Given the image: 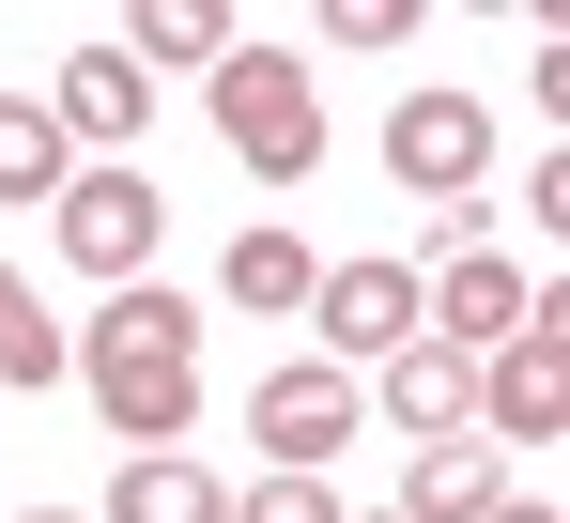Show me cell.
<instances>
[{
    "instance_id": "cell-12",
    "label": "cell",
    "mask_w": 570,
    "mask_h": 523,
    "mask_svg": "<svg viewBox=\"0 0 570 523\" xmlns=\"http://www.w3.org/2000/svg\"><path fill=\"white\" fill-rule=\"evenodd\" d=\"M308 277H324V262L293 247L278 216H247V231H232V262H216V293H232V308H263V324H278V308H308Z\"/></svg>"
},
{
    "instance_id": "cell-13",
    "label": "cell",
    "mask_w": 570,
    "mask_h": 523,
    "mask_svg": "<svg viewBox=\"0 0 570 523\" xmlns=\"http://www.w3.org/2000/svg\"><path fill=\"white\" fill-rule=\"evenodd\" d=\"M124 62H170V78H216V62H232V16H216V0H139Z\"/></svg>"
},
{
    "instance_id": "cell-17",
    "label": "cell",
    "mask_w": 570,
    "mask_h": 523,
    "mask_svg": "<svg viewBox=\"0 0 570 523\" xmlns=\"http://www.w3.org/2000/svg\"><path fill=\"white\" fill-rule=\"evenodd\" d=\"M416 0H324V47H401Z\"/></svg>"
},
{
    "instance_id": "cell-14",
    "label": "cell",
    "mask_w": 570,
    "mask_h": 523,
    "mask_svg": "<svg viewBox=\"0 0 570 523\" xmlns=\"http://www.w3.org/2000/svg\"><path fill=\"white\" fill-rule=\"evenodd\" d=\"M78 155H62V124H47V92H0V200H62Z\"/></svg>"
},
{
    "instance_id": "cell-4",
    "label": "cell",
    "mask_w": 570,
    "mask_h": 523,
    "mask_svg": "<svg viewBox=\"0 0 570 523\" xmlns=\"http://www.w3.org/2000/svg\"><path fill=\"white\" fill-rule=\"evenodd\" d=\"M385 170L416 185V200H432V216H448V200H478V185H493V108H478V92H401V108H385Z\"/></svg>"
},
{
    "instance_id": "cell-3",
    "label": "cell",
    "mask_w": 570,
    "mask_h": 523,
    "mask_svg": "<svg viewBox=\"0 0 570 523\" xmlns=\"http://www.w3.org/2000/svg\"><path fill=\"white\" fill-rule=\"evenodd\" d=\"M47 216H62V262H78V277H108V293H124V277H155V231H170V200H155V170H139V155L78 170Z\"/></svg>"
},
{
    "instance_id": "cell-20",
    "label": "cell",
    "mask_w": 570,
    "mask_h": 523,
    "mask_svg": "<svg viewBox=\"0 0 570 523\" xmlns=\"http://www.w3.org/2000/svg\"><path fill=\"white\" fill-rule=\"evenodd\" d=\"M371 523H385V509H371Z\"/></svg>"
},
{
    "instance_id": "cell-7",
    "label": "cell",
    "mask_w": 570,
    "mask_h": 523,
    "mask_svg": "<svg viewBox=\"0 0 570 523\" xmlns=\"http://www.w3.org/2000/svg\"><path fill=\"white\" fill-rule=\"evenodd\" d=\"M308 324H324V369H385L416 339V262H324L308 277Z\"/></svg>"
},
{
    "instance_id": "cell-2",
    "label": "cell",
    "mask_w": 570,
    "mask_h": 523,
    "mask_svg": "<svg viewBox=\"0 0 570 523\" xmlns=\"http://www.w3.org/2000/svg\"><path fill=\"white\" fill-rule=\"evenodd\" d=\"M216 139H232L263 185H308L324 170V92H308V62L232 31V62H216Z\"/></svg>"
},
{
    "instance_id": "cell-15",
    "label": "cell",
    "mask_w": 570,
    "mask_h": 523,
    "mask_svg": "<svg viewBox=\"0 0 570 523\" xmlns=\"http://www.w3.org/2000/svg\"><path fill=\"white\" fill-rule=\"evenodd\" d=\"M0 385H62V324H47V293L0 262Z\"/></svg>"
},
{
    "instance_id": "cell-10",
    "label": "cell",
    "mask_w": 570,
    "mask_h": 523,
    "mask_svg": "<svg viewBox=\"0 0 570 523\" xmlns=\"http://www.w3.org/2000/svg\"><path fill=\"white\" fill-rule=\"evenodd\" d=\"M94 523H232V493L200 477L186 446H139V462L108 477V509H94Z\"/></svg>"
},
{
    "instance_id": "cell-1",
    "label": "cell",
    "mask_w": 570,
    "mask_h": 523,
    "mask_svg": "<svg viewBox=\"0 0 570 523\" xmlns=\"http://www.w3.org/2000/svg\"><path fill=\"white\" fill-rule=\"evenodd\" d=\"M62 369L94 385V416H108L124 462H139V446H186V416H200V308L155 293V277H124L94 324L62 339Z\"/></svg>"
},
{
    "instance_id": "cell-9",
    "label": "cell",
    "mask_w": 570,
    "mask_h": 523,
    "mask_svg": "<svg viewBox=\"0 0 570 523\" xmlns=\"http://www.w3.org/2000/svg\"><path fill=\"white\" fill-rule=\"evenodd\" d=\"M385 416H401L416 446H448V432L478 416V354H448V339H401V354H385Z\"/></svg>"
},
{
    "instance_id": "cell-5",
    "label": "cell",
    "mask_w": 570,
    "mask_h": 523,
    "mask_svg": "<svg viewBox=\"0 0 570 523\" xmlns=\"http://www.w3.org/2000/svg\"><path fill=\"white\" fill-rule=\"evenodd\" d=\"M478 416H493V446H556L570 432V308L556 293H540V324H509L478 354Z\"/></svg>"
},
{
    "instance_id": "cell-6",
    "label": "cell",
    "mask_w": 570,
    "mask_h": 523,
    "mask_svg": "<svg viewBox=\"0 0 570 523\" xmlns=\"http://www.w3.org/2000/svg\"><path fill=\"white\" fill-rule=\"evenodd\" d=\"M247 432H263V477H324L340 446H355V369H324V354H293L247 385Z\"/></svg>"
},
{
    "instance_id": "cell-11",
    "label": "cell",
    "mask_w": 570,
    "mask_h": 523,
    "mask_svg": "<svg viewBox=\"0 0 570 523\" xmlns=\"http://www.w3.org/2000/svg\"><path fill=\"white\" fill-rule=\"evenodd\" d=\"M493 493H509V462L448 432V446H416V477H401V509H385V523H478Z\"/></svg>"
},
{
    "instance_id": "cell-18",
    "label": "cell",
    "mask_w": 570,
    "mask_h": 523,
    "mask_svg": "<svg viewBox=\"0 0 570 523\" xmlns=\"http://www.w3.org/2000/svg\"><path fill=\"white\" fill-rule=\"evenodd\" d=\"M478 523H556V509H540V493H493V509H478Z\"/></svg>"
},
{
    "instance_id": "cell-19",
    "label": "cell",
    "mask_w": 570,
    "mask_h": 523,
    "mask_svg": "<svg viewBox=\"0 0 570 523\" xmlns=\"http://www.w3.org/2000/svg\"><path fill=\"white\" fill-rule=\"evenodd\" d=\"M16 523H94V509H16Z\"/></svg>"
},
{
    "instance_id": "cell-16",
    "label": "cell",
    "mask_w": 570,
    "mask_h": 523,
    "mask_svg": "<svg viewBox=\"0 0 570 523\" xmlns=\"http://www.w3.org/2000/svg\"><path fill=\"white\" fill-rule=\"evenodd\" d=\"M232 523H355V509H340L324 477H247V493H232Z\"/></svg>"
},
{
    "instance_id": "cell-8",
    "label": "cell",
    "mask_w": 570,
    "mask_h": 523,
    "mask_svg": "<svg viewBox=\"0 0 570 523\" xmlns=\"http://www.w3.org/2000/svg\"><path fill=\"white\" fill-rule=\"evenodd\" d=\"M47 124H62V155H78V139H94V155H124V139L155 124V78H139L124 47H78V62L47 78Z\"/></svg>"
}]
</instances>
